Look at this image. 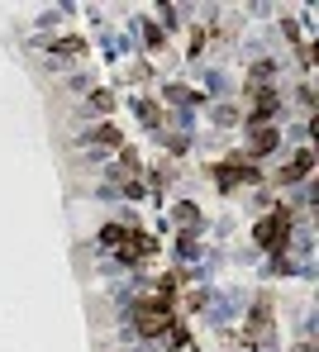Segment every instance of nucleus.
<instances>
[{"instance_id":"1","label":"nucleus","mask_w":319,"mask_h":352,"mask_svg":"<svg viewBox=\"0 0 319 352\" xmlns=\"http://www.w3.org/2000/svg\"><path fill=\"white\" fill-rule=\"evenodd\" d=\"M291 219H296V210L277 205L272 214H262V219H257L253 243H257V248H267V253H286V243H291Z\"/></svg>"},{"instance_id":"2","label":"nucleus","mask_w":319,"mask_h":352,"mask_svg":"<svg viewBox=\"0 0 319 352\" xmlns=\"http://www.w3.org/2000/svg\"><path fill=\"white\" fill-rule=\"evenodd\" d=\"M210 176H214V186H219V190H238V186H253V181H262L257 162H253V158H243V153H233V158L214 162Z\"/></svg>"},{"instance_id":"3","label":"nucleus","mask_w":319,"mask_h":352,"mask_svg":"<svg viewBox=\"0 0 319 352\" xmlns=\"http://www.w3.org/2000/svg\"><path fill=\"white\" fill-rule=\"evenodd\" d=\"M133 329L143 334V338H162V334H172V324H177V314H167V310H157L148 295L143 300H133Z\"/></svg>"},{"instance_id":"4","label":"nucleus","mask_w":319,"mask_h":352,"mask_svg":"<svg viewBox=\"0 0 319 352\" xmlns=\"http://www.w3.org/2000/svg\"><path fill=\"white\" fill-rule=\"evenodd\" d=\"M157 253H162V243H157L153 234H143V229H129L124 243H119V262H148V257H157Z\"/></svg>"},{"instance_id":"5","label":"nucleus","mask_w":319,"mask_h":352,"mask_svg":"<svg viewBox=\"0 0 319 352\" xmlns=\"http://www.w3.org/2000/svg\"><path fill=\"white\" fill-rule=\"evenodd\" d=\"M267 338H272V300L262 295V300L253 305L248 324H243V343H248V348H262Z\"/></svg>"},{"instance_id":"6","label":"nucleus","mask_w":319,"mask_h":352,"mask_svg":"<svg viewBox=\"0 0 319 352\" xmlns=\"http://www.w3.org/2000/svg\"><path fill=\"white\" fill-rule=\"evenodd\" d=\"M277 110H281V95H277V90H257V105H253L243 119H248V129H262Z\"/></svg>"},{"instance_id":"7","label":"nucleus","mask_w":319,"mask_h":352,"mask_svg":"<svg viewBox=\"0 0 319 352\" xmlns=\"http://www.w3.org/2000/svg\"><path fill=\"white\" fill-rule=\"evenodd\" d=\"M310 172H315V153H310V148H301V153L277 172V181H281V186H296V181H305Z\"/></svg>"},{"instance_id":"8","label":"nucleus","mask_w":319,"mask_h":352,"mask_svg":"<svg viewBox=\"0 0 319 352\" xmlns=\"http://www.w3.org/2000/svg\"><path fill=\"white\" fill-rule=\"evenodd\" d=\"M48 53H53V58H91V43H86L81 34H62V38L48 43Z\"/></svg>"},{"instance_id":"9","label":"nucleus","mask_w":319,"mask_h":352,"mask_svg":"<svg viewBox=\"0 0 319 352\" xmlns=\"http://www.w3.org/2000/svg\"><path fill=\"white\" fill-rule=\"evenodd\" d=\"M277 138H281V134H277L272 124H262V129H253V143H248V153H243V158H253V162H257V158H267V153L277 148Z\"/></svg>"},{"instance_id":"10","label":"nucleus","mask_w":319,"mask_h":352,"mask_svg":"<svg viewBox=\"0 0 319 352\" xmlns=\"http://www.w3.org/2000/svg\"><path fill=\"white\" fill-rule=\"evenodd\" d=\"M91 143H96V148H124V138H119V129H114V124H96Z\"/></svg>"},{"instance_id":"11","label":"nucleus","mask_w":319,"mask_h":352,"mask_svg":"<svg viewBox=\"0 0 319 352\" xmlns=\"http://www.w3.org/2000/svg\"><path fill=\"white\" fill-rule=\"evenodd\" d=\"M172 214H177V224H181V229H186V234H191V229H196V224H201V210H196V205H191V200H181V205H177V210H172Z\"/></svg>"},{"instance_id":"12","label":"nucleus","mask_w":319,"mask_h":352,"mask_svg":"<svg viewBox=\"0 0 319 352\" xmlns=\"http://www.w3.org/2000/svg\"><path fill=\"white\" fill-rule=\"evenodd\" d=\"M143 38H148V48H153V53H162V48H167V29H162V24H143Z\"/></svg>"},{"instance_id":"13","label":"nucleus","mask_w":319,"mask_h":352,"mask_svg":"<svg viewBox=\"0 0 319 352\" xmlns=\"http://www.w3.org/2000/svg\"><path fill=\"white\" fill-rule=\"evenodd\" d=\"M119 167H124V176H138V172H143V162H138V153H133V148H119Z\"/></svg>"},{"instance_id":"14","label":"nucleus","mask_w":319,"mask_h":352,"mask_svg":"<svg viewBox=\"0 0 319 352\" xmlns=\"http://www.w3.org/2000/svg\"><path fill=\"white\" fill-rule=\"evenodd\" d=\"M124 234H129L124 224H105V229H101V243H105V248H119V243H124Z\"/></svg>"},{"instance_id":"15","label":"nucleus","mask_w":319,"mask_h":352,"mask_svg":"<svg viewBox=\"0 0 319 352\" xmlns=\"http://www.w3.org/2000/svg\"><path fill=\"white\" fill-rule=\"evenodd\" d=\"M167 95H172V100H181V105H196V100H205L201 90H186V86H167Z\"/></svg>"},{"instance_id":"16","label":"nucleus","mask_w":319,"mask_h":352,"mask_svg":"<svg viewBox=\"0 0 319 352\" xmlns=\"http://www.w3.org/2000/svg\"><path fill=\"white\" fill-rule=\"evenodd\" d=\"M91 105H96V114H110V110H114V90H96Z\"/></svg>"},{"instance_id":"17","label":"nucleus","mask_w":319,"mask_h":352,"mask_svg":"<svg viewBox=\"0 0 319 352\" xmlns=\"http://www.w3.org/2000/svg\"><path fill=\"white\" fill-rule=\"evenodd\" d=\"M214 119H219V124H238V119H243V110H238V105H219V110H214Z\"/></svg>"},{"instance_id":"18","label":"nucleus","mask_w":319,"mask_h":352,"mask_svg":"<svg viewBox=\"0 0 319 352\" xmlns=\"http://www.w3.org/2000/svg\"><path fill=\"white\" fill-rule=\"evenodd\" d=\"M138 114H143L148 124H162V114H157V105H153V100H138Z\"/></svg>"},{"instance_id":"19","label":"nucleus","mask_w":319,"mask_h":352,"mask_svg":"<svg viewBox=\"0 0 319 352\" xmlns=\"http://www.w3.org/2000/svg\"><path fill=\"white\" fill-rule=\"evenodd\" d=\"M162 143H167V153H186V138H181V134H172V138H162Z\"/></svg>"},{"instance_id":"20","label":"nucleus","mask_w":319,"mask_h":352,"mask_svg":"<svg viewBox=\"0 0 319 352\" xmlns=\"http://www.w3.org/2000/svg\"><path fill=\"white\" fill-rule=\"evenodd\" d=\"M296 352H315V348H310V343H301V348H296Z\"/></svg>"}]
</instances>
